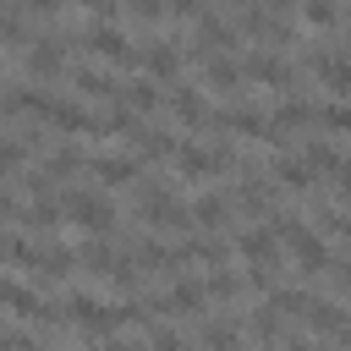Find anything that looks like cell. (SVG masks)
I'll return each instance as SVG.
<instances>
[{
	"label": "cell",
	"mask_w": 351,
	"mask_h": 351,
	"mask_svg": "<svg viewBox=\"0 0 351 351\" xmlns=\"http://www.w3.org/2000/svg\"><path fill=\"white\" fill-rule=\"evenodd\" d=\"M60 208H66V219H71L77 230H88V236H110V230H115V203H110L104 192L66 186V192H60Z\"/></svg>",
	"instance_id": "6da1fadb"
},
{
	"label": "cell",
	"mask_w": 351,
	"mask_h": 351,
	"mask_svg": "<svg viewBox=\"0 0 351 351\" xmlns=\"http://www.w3.org/2000/svg\"><path fill=\"white\" fill-rule=\"evenodd\" d=\"M66 44H82L88 55H99V60H110V66H137V55H143L115 22H93V27H82V33H66Z\"/></svg>",
	"instance_id": "7a4b0ae2"
},
{
	"label": "cell",
	"mask_w": 351,
	"mask_h": 351,
	"mask_svg": "<svg viewBox=\"0 0 351 351\" xmlns=\"http://www.w3.org/2000/svg\"><path fill=\"white\" fill-rule=\"evenodd\" d=\"M203 302H208V291H203L197 280H176V285H165L159 296H148L154 318H203Z\"/></svg>",
	"instance_id": "3957f363"
},
{
	"label": "cell",
	"mask_w": 351,
	"mask_h": 351,
	"mask_svg": "<svg viewBox=\"0 0 351 351\" xmlns=\"http://www.w3.org/2000/svg\"><path fill=\"white\" fill-rule=\"evenodd\" d=\"M143 219H148L159 236H192V230H197V225H192V203H181L176 192H165L159 203H148Z\"/></svg>",
	"instance_id": "277c9868"
},
{
	"label": "cell",
	"mask_w": 351,
	"mask_h": 351,
	"mask_svg": "<svg viewBox=\"0 0 351 351\" xmlns=\"http://www.w3.org/2000/svg\"><path fill=\"white\" fill-rule=\"evenodd\" d=\"M236 33H241V27H230V22H219L214 11H203V16H197V44H192L186 55H192V60L225 55V49H236Z\"/></svg>",
	"instance_id": "5b68a950"
},
{
	"label": "cell",
	"mask_w": 351,
	"mask_h": 351,
	"mask_svg": "<svg viewBox=\"0 0 351 351\" xmlns=\"http://www.w3.org/2000/svg\"><path fill=\"white\" fill-rule=\"evenodd\" d=\"M241 77H247V82H263V88H296V71H291L280 55H269V49L241 55Z\"/></svg>",
	"instance_id": "8992f818"
},
{
	"label": "cell",
	"mask_w": 351,
	"mask_h": 351,
	"mask_svg": "<svg viewBox=\"0 0 351 351\" xmlns=\"http://www.w3.org/2000/svg\"><path fill=\"white\" fill-rule=\"evenodd\" d=\"M44 126H55V132H71V137H99V121L77 104V99H49V110H44Z\"/></svg>",
	"instance_id": "52a82bcc"
},
{
	"label": "cell",
	"mask_w": 351,
	"mask_h": 351,
	"mask_svg": "<svg viewBox=\"0 0 351 351\" xmlns=\"http://www.w3.org/2000/svg\"><path fill=\"white\" fill-rule=\"evenodd\" d=\"M71 269H77V252H71V247H60V241H38V252H33V269H27V274H33L38 285H55V280H66Z\"/></svg>",
	"instance_id": "ba28073f"
},
{
	"label": "cell",
	"mask_w": 351,
	"mask_h": 351,
	"mask_svg": "<svg viewBox=\"0 0 351 351\" xmlns=\"http://www.w3.org/2000/svg\"><path fill=\"white\" fill-rule=\"evenodd\" d=\"M22 66H27V77H60L66 71V38H33L27 44V55H22Z\"/></svg>",
	"instance_id": "9c48e42d"
},
{
	"label": "cell",
	"mask_w": 351,
	"mask_h": 351,
	"mask_svg": "<svg viewBox=\"0 0 351 351\" xmlns=\"http://www.w3.org/2000/svg\"><path fill=\"white\" fill-rule=\"evenodd\" d=\"M307 324H313L324 340H340V346H351V313H346V307H335L329 296H313V307H307Z\"/></svg>",
	"instance_id": "30bf717a"
},
{
	"label": "cell",
	"mask_w": 351,
	"mask_h": 351,
	"mask_svg": "<svg viewBox=\"0 0 351 351\" xmlns=\"http://www.w3.org/2000/svg\"><path fill=\"white\" fill-rule=\"evenodd\" d=\"M230 197L225 192H203L197 203H192V225L203 230V236H225V225H230Z\"/></svg>",
	"instance_id": "8fae6325"
},
{
	"label": "cell",
	"mask_w": 351,
	"mask_h": 351,
	"mask_svg": "<svg viewBox=\"0 0 351 351\" xmlns=\"http://www.w3.org/2000/svg\"><path fill=\"white\" fill-rule=\"evenodd\" d=\"M313 71H318L324 88H335L340 99H351V55L346 49H318L313 55Z\"/></svg>",
	"instance_id": "7c38bea8"
},
{
	"label": "cell",
	"mask_w": 351,
	"mask_h": 351,
	"mask_svg": "<svg viewBox=\"0 0 351 351\" xmlns=\"http://www.w3.org/2000/svg\"><path fill=\"white\" fill-rule=\"evenodd\" d=\"M137 66H143L148 77H176V71H181V49H176V38H148L143 55H137Z\"/></svg>",
	"instance_id": "4fadbf2b"
},
{
	"label": "cell",
	"mask_w": 351,
	"mask_h": 351,
	"mask_svg": "<svg viewBox=\"0 0 351 351\" xmlns=\"http://www.w3.org/2000/svg\"><path fill=\"white\" fill-rule=\"evenodd\" d=\"M208 126H219V132H241V137H258V143H263V126H269V115H263V110H252V104H236V110H219V115H208Z\"/></svg>",
	"instance_id": "5bb4252c"
},
{
	"label": "cell",
	"mask_w": 351,
	"mask_h": 351,
	"mask_svg": "<svg viewBox=\"0 0 351 351\" xmlns=\"http://www.w3.org/2000/svg\"><path fill=\"white\" fill-rule=\"evenodd\" d=\"M88 165H93V159H88L77 143H60V148H49V154L38 159V170H44L49 181H66V176H77V170H88Z\"/></svg>",
	"instance_id": "9a60e30c"
},
{
	"label": "cell",
	"mask_w": 351,
	"mask_h": 351,
	"mask_svg": "<svg viewBox=\"0 0 351 351\" xmlns=\"http://www.w3.org/2000/svg\"><path fill=\"white\" fill-rule=\"evenodd\" d=\"M104 186H137V176H143V165L137 159H121V154H93V165H88Z\"/></svg>",
	"instance_id": "2e32d148"
},
{
	"label": "cell",
	"mask_w": 351,
	"mask_h": 351,
	"mask_svg": "<svg viewBox=\"0 0 351 351\" xmlns=\"http://www.w3.org/2000/svg\"><path fill=\"white\" fill-rule=\"evenodd\" d=\"M60 219H66L60 197H49V192H44L33 208H22V219H16V225H22V230H33V236H55V230H60Z\"/></svg>",
	"instance_id": "e0dca14e"
},
{
	"label": "cell",
	"mask_w": 351,
	"mask_h": 351,
	"mask_svg": "<svg viewBox=\"0 0 351 351\" xmlns=\"http://www.w3.org/2000/svg\"><path fill=\"white\" fill-rule=\"evenodd\" d=\"M170 115H176V121H186V126H208L203 88H192V82H176V93H170Z\"/></svg>",
	"instance_id": "ac0fdd59"
},
{
	"label": "cell",
	"mask_w": 351,
	"mask_h": 351,
	"mask_svg": "<svg viewBox=\"0 0 351 351\" xmlns=\"http://www.w3.org/2000/svg\"><path fill=\"white\" fill-rule=\"evenodd\" d=\"M236 252L247 263H280V236L274 230H241L236 236Z\"/></svg>",
	"instance_id": "d6986e66"
},
{
	"label": "cell",
	"mask_w": 351,
	"mask_h": 351,
	"mask_svg": "<svg viewBox=\"0 0 351 351\" xmlns=\"http://www.w3.org/2000/svg\"><path fill=\"white\" fill-rule=\"evenodd\" d=\"M197 346L203 351H241V335L230 318H197Z\"/></svg>",
	"instance_id": "ffe728a7"
},
{
	"label": "cell",
	"mask_w": 351,
	"mask_h": 351,
	"mask_svg": "<svg viewBox=\"0 0 351 351\" xmlns=\"http://www.w3.org/2000/svg\"><path fill=\"white\" fill-rule=\"evenodd\" d=\"M247 77H241V66L236 60H225V55H208L203 60V88H214V93H236Z\"/></svg>",
	"instance_id": "44dd1931"
},
{
	"label": "cell",
	"mask_w": 351,
	"mask_h": 351,
	"mask_svg": "<svg viewBox=\"0 0 351 351\" xmlns=\"http://www.w3.org/2000/svg\"><path fill=\"white\" fill-rule=\"evenodd\" d=\"M176 170H181L186 181L219 176V170H214V148H197V143H181V148H176Z\"/></svg>",
	"instance_id": "7402d4cb"
},
{
	"label": "cell",
	"mask_w": 351,
	"mask_h": 351,
	"mask_svg": "<svg viewBox=\"0 0 351 351\" xmlns=\"http://www.w3.org/2000/svg\"><path fill=\"white\" fill-rule=\"evenodd\" d=\"M121 104H132L137 115H148V110H159V88H154V77L143 71V77H132V82H121V93H115Z\"/></svg>",
	"instance_id": "603a6c76"
},
{
	"label": "cell",
	"mask_w": 351,
	"mask_h": 351,
	"mask_svg": "<svg viewBox=\"0 0 351 351\" xmlns=\"http://www.w3.org/2000/svg\"><path fill=\"white\" fill-rule=\"evenodd\" d=\"M313 121H318V104H307V99H285V104L269 115V126H280L285 137H291L296 126H313Z\"/></svg>",
	"instance_id": "cb8c5ba5"
},
{
	"label": "cell",
	"mask_w": 351,
	"mask_h": 351,
	"mask_svg": "<svg viewBox=\"0 0 351 351\" xmlns=\"http://www.w3.org/2000/svg\"><path fill=\"white\" fill-rule=\"evenodd\" d=\"M274 176H280V186H285V192H313V176H318V170H313L302 154H285V159L274 165Z\"/></svg>",
	"instance_id": "d4e9b609"
},
{
	"label": "cell",
	"mask_w": 351,
	"mask_h": 351,
	"mask_svg": "<svg viewBox=\"0 0 351 351\" xmlns=\"http://www.w3.org/2000/svg\"><path fill=\"white\" fill-rule=\"evenodd\" d=\"M77 263H82L88 274H110V269H115V247H110V236H88V241L77 247Z\"/></svg>",
	"instance_id": "484cf974"
},
{
	"label": "cell",
	"mask_w": 351,
	"mask_h": 351,
	"mask_svg": "<svg viewBox=\"0 0 351 351\" xmlns=\"http://www.w3.org/2000/svg\"><path fill=\"white\" fill-rule=\"evenodd\" d=\"M71 88H77V99H115V93H121V82H110V77L93 71V66L71 71Z\"/></svg>",
	"instance_id": "4316f807"
},
{
	"label": "cell",
	"mask_w": 351,
	"mask_h": 351,
	"mask_svg": "<svg viewBox=\"0 0 351 351\" xmlns=\"http://www.w3.org/2000/svg\"><path fill=\"white\" fill-rule=\"evenodd\" d=\"M203 291H208L214 302H241V280H236V274H230L225 263H214V269H208V280H203Z\"/></svg>",
	"instance_id": "83f0119b"
},
{
	"label": "cell",
	"mask_w": 351,
	"mask_h": 351,
	"mask_svg": "<svg viewBox=\"0 0 351 351\" xmlns=\"http://www.w3.org/2000/svg\"><path fill=\"white\" fill-rule=\"evenodd\" d=\"M176 148H181V143H176L170 132H154V126H143V137H137V154H143V159H176Z\"/></svg>",
	"instance_id": "f1b7e54d"
},
{
	"label": "cell",
	"mask_w": 351,
	"mask_h": 351,
	"mask_svg": "<svg viewBox=\"0 0 351 351\" xmlns=\"http://www.w3.org/2000/svg\"><path fill=\"white\" fill-rule=\"evenodd\" d=\"M247 329H252L258 340H280V335H285V318L263 302V307H252V313H247Z\"/></svg>",
	"instance_id": "f546056e"
},
{
	"label": "cell",
	"mask_w": 351,
	"mask_h": 351,
	"mask_svg": "<svg viewBox=\"0 0 351 351\" xmlns=\"http://www.w3.org/2000/svg\"><path fill=\"white\" fill-rule=\"evenodd\" d=\"M148 340H154V351H192V340H186V335H176V329H165L159 318L148 324Z\"/></svg>",
	"instance_id": "4dcf8cb0"
},
{
	"label": "cell",
	"mask_w": 351,
	"mask_h": 351,
	"mask_svg": "<svg viewBox=\"0 0 351 351\" xmlns=\"http://www.w3.org/2000/svg\"><path fill=\"white\" fill-rule=\"evenodd\" d=\"M302 159H307V165H313V170H335V165H340V159H346V154H335V148H329V143H307V148H302Z\"/></svg>",
	"instance_id": "1f68e13d"
},
{
	"label": "cell",
	"mask_w": 351,
	"mask_h": 351,
	"mask_svg": "<svg viewBox=\"0 0 351 351\" xmlns=\"http://www.w3.org/2000/svg\"><path fill=\"white\" fill-rule=\"evenodd\" d=\"M302 16H307L313 27H329L340 11H335V0H302Z\"/></svg>",
	"instance_id": "d6a6232c"
},
{
	"label": "cell",
	"mask_w": 351,
	"mask_h": 351,
	"mask_svg": "<svg viewBox=\"0 0 351 351\" xmlns=\"http://www.w3.org/2000/svg\"><path fill=\"white\" fill-rule=\"evenodd\" d=\"M38 340L27 335V329H16V324H0V351H33Z\"/></svg>",
	"instance_id": "836d02e7"
},
{
	"label": "cell",
	"mask_w": 351,
	"mask_h": 351,
	"mask_svg": "<svg viewBox=\"0 0 351 351\" xmlns=\"http://www.w3.org/2000/svg\"><path fill=\"white\" fill-rule=\"evenodd\" d=\"M121 11H126L132 22H159V11H165V0H121Z\"/></svg>",
	"instance_id": "e575fe53"
},
{
	"label": "cell",
	"mask_w": 351,
	"mask_h": 351,
	"mask_svg": "<svg viewBox=\"0 0 351 351\" xmlns=\"http://www.w3.org/2000/svg\"><path fill=\"white\" fill-rule=\"evenodd\" d=\"M27 38V22L16 11H0V44H22Z\"/></svg>",
	"instance_id": "d590c367"
},
{
	"label": "cell",
	"mask_w": 351,
	"mask_h": 351,
	"mask_svg": "<svg viewBox=\"0 0 351 351\" xmlns=\"http://www.w3.org/2000/svg\"><path fill=\"white\" fill-rule=\"evenodd\" d=\"M318 121H324L329 132H351V104H324Z\"/></svg>",
	"instance_id": "8d00e7d4"
},
{
	"label": "cell",
	"mask_w": 351,
	"mask_h": 351,
	"mask_svg": "<svg viewBox=\"0 0 351 351\" xmlns=\"http://www.w3.org/2000/svg\"><path fill=\"white\" fill-rule=\"evenodd\" d=\"M324 274H329V285H335L340 296H351V258H329Z\"/></svg>",
	"instance_id": "74e56055"
},
{
	"label": "cell",
	"mask_w": 351,
	"mask_h": 351,
	"mask_svg": "<svg viewBox=\"0 0 351 351\" xmlns=\"http://www.w3.org/2000/svg\"><path fill=\"white\" fill-rule=\"evenodd\" d=\"M170 16H203V0H165Z\"/></svg>",
	"instance_id": "f35d334b"
},
{
	"label": "cell",
	"mask_w": 351,
	"mask_h": 351,
	"mask_svg": "<svg viewBox=\"0 0 351 351\" xmlns=\"http://www.w3.org/2000/svg\"><path fill=\"white\" fill-rule=\"evenodd\" d=\"M11 219H22V203H16V197L0 186V225H11Z\"/></svg>",
	"instance_id": "ab89813d"
},
{
	"label": "cell",
	"mask_w": 351,
	"mask_h": 351,
	"mask_svg": "<svg viewBox=\"0 0 351 351\" xmlns=\"http://www.w3.org/2000/svg\"><path fill=\"white\" fill-rule=\"evenodd\" d=\"M77 5H82V11H93V16H99V22H110V16H115V5H121V0H77Z\"/></svg>",
	"instance_id": "60d3db41"
},
{
	"label": "cell",
	"mask_w": 351,
	"mask_h": 351,
	"mask_svg": "<svg viewBox=\"0 0 351 351\" xmlns=\"http://www.w3.org/2000/svg\"><path fill=\"white\" fill-rule=\"evenodd\" d=\"M66 0H27V11H38V16H55Z\"/></svg>",
	"instance_id": "b9f144b4"
},
{
	"label": "cell",
	"mask_w": 351,
	"mask_h": 351,
	"mask_svg": "<svg viewBox=\"0 0 351 351\" xmlns=\"http://www.w3.org/2000/svg\"><path fill=\"white\" fill-rule=\"evenodd\" d=\"M258 5H263V11H274V16H285V11L296 5V0H258Z\"/></svg>",
	"instance_id": "7bdbcfd3"
},
{
	"label": "cell",
	"mask_w": 351,
	"mask_h": 351,
	"mask_svg": "<svg viewBox=\"0 0 351 351\" xmlns=\"http://www.w3.org/2000/svg\"><path fill=\"white\" fill-rule=\"evenodd\" d=\"M285 351H324V346H313V340H302V335H291V340H285Z\"/></svg>",
	"instance_id": "ee69618b"
},
{
	"label": "cell",
	"mask_w": 351,
	"mask_h": 351,
	"mask_svg": "<svg viewBox=\"0 0 351 351\" xmlns=\"http://www.w3.org/2000/svg\"><path fill=\"white\" fill-rule=\"evenodd\" d=\"M99 351H137V346H126V340H104Z\"/></svg>",
	"instance_id": "f6af8a7d"
},
{
	"label": "cell",
	"mask_w": 351,
	"mask_h": 351,
	"mask_svg": "<svg viewBox=\"0 0 351 351\" xmlns=\"http://www.w3.org/2000/svg\"><path fill=\"white\" fill-rule=\"evenodd\" d=\"M5 241H11V236H5V230H0V258H5Z\"/></svg>",
	"instance_id": "bcb514c9"
},
{
	"label": "cell",
	"mask_w": 351,
	"mask_h": 351,
	"mask_svg": "<svg viewBox=\"0 0 351 351\" xmlns=\"http://www.w3.org/2000/svg\"><path fill=\"white\" fill-rule=\"evenodd\" d=\"M236 5H252V0H236Z\"/></svg>",
	"instance_id": "7dc6e473"
},
{
	"label": "cell",
	"mask_w": 351,
	"mask_h": 351,
	"mask_svg": "<svg viewBox=\"0 0 351 351\" xmlns=\"http://www.w3.org/2000/svg\"><path fill=\"white\" fill-rule=\"evenodd\" d=\"M0 5H11V0H0Z\"/></svg>",
	"instance_id": "c3c4849f"
}]
</instances>
